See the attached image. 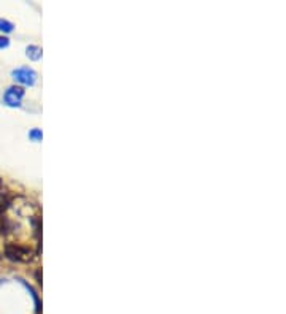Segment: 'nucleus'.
Returning <instances> with one entry per match:
<instances>
[{
	"label": "nucleus",
	"instance_id": "nucleus-1",
	"mask_svg": "<svg viewBox=\"0 0 286 314\" xmlns=\"http://www.w3.org/2000/svg\"><path fill=\"white\" fill-rule=\"evenodd\" d=\"M4 256L11 262L29 263L34 260L35 254L29 246L18 245V243H7L4 248Z\"/></svg>",
	"mask_w": 286,
	"mask_h": 314
},
{
	"label": "nucleus",
	"instance_id": "nucleus-2",
	"mask_svg": "<svg viewBox=\"0 0 286 314\" xmlns=\"http://www.w3.org/2000/svg\"><path fill=\"white\" fill-rule=\"evenodd\" d=\"M11 75H13L16 81L26 84V86H32L37 80V73L29 67H21L18 70H13V73Z\"/></svg>",
	"mask_w": 286,
	"mask_h": 314
},
{
	"label": "nucleus",
	"instance_id": "nucleus-3",
	"mask_svg": "<svg viewBox=\"0 0 286 314\" xmlns=\"http://www.w3.org/2000/svg\"><path fill=\"white\" fill-rule=\"evenodd\" d=\"M24 97V89L21 86H11L10 89L4 94L5 103L10 107H18L21 103V98Z\"/></svg>",
	"mask_w": 286,
	"mask_h": 314
},
{
	"label": "nucleus",
	"instance_id": "nucleus-4",
	"mask_svg": "<svg viewBox=\"0 0 286 314\" xmlns=\"http://www.w3.org/2000/svg\"><path fill=\"white\" fill-rule=\"evenodd\" d=\"M11 232H13V222L5 216H0V235H8Z\"/></svg>",
	"mask_w": 286,
	"mask_h": 314
},
{
	"label": "nucleus",
	"instance_id": "nucleus-5",
	"mask_svg": "<svg viewBox=\"0 0 286 314\" xmlns=\"http://www.w3.org/2000/svg\"><path fill=\"white\" fill-rule=\"evenodd\" d=\"M27 56L32 59V60H39L42 57V49L39 46H29L27 48Z\"/></svg>",
	"mask_w": 286,
	"mask_h": 314
},
{
	"label": "nucleus",
	"instance_id": "nucleus-6",
	"mask_svg": "<svg viewBox=\"0 0 286 314\" xmlns=\"http://www.w3.org/2000/svg\"><path fill=\"white\" fill-rule=\"evenodd\" d=\"M13 29H15V26H13V24H11L10 21L0 18V30H2V32H11Z\"/></svg>",
	"mask_w": 286,
	"mask_h": 314
},
{
	"label": "nucleus",
	"instance_id": "nucleus-7",
	"mask_svg": "<svg viewBox=\"0 0 286 314\" xmlns=\"http://www.w3.org/2000/svg\"><path fill=\"white\" fill-rule=\"evenodd\" d=\"M8 205H10L8 200H0V216H4V213L7 211Z\"/></svg>",
	"mask_w": 286,
	"mask_h": 314
},
{
	"label": "nucleus",
	"instance_id": "nucleus-8",
	"mask_svg": "<svg viewBox=\"0 0 286 314\" xmlns=\"http://www.w3.org/2000/svg\"><path fill=\"white\" fill-rule=\"evenodd\" d=\"M10 45V40L7 39V37H4V35H0V49H4V48H7Z\"/></svg>",
	"mask_w": 286,
	"mask_h": 314
},
{
	"label": "nucleus",
	"instance_id": "nucleus-9",
	"mask_svg": "<svg viewBox=\"0 0 286 314\" xmlns=\"http://www.w3.org/2000/svg\"><path fill=\"white\" fill-rule=\"evenodd\" d=\"M30 138H34V140H40V138H42V132H40V130H32V132H30Z\"/></svg>",
	"mask_w": 286,
	"mask_h": 314
},
{
	"label": "nucleus",
	"instance_id": "nucleus-10",
	"mask_svg": "<svg viewBox=\"0 0 286 314\" xmlns=\"http://www.w3.org/2000/svg\"><path fill=\"white\" fill-rule=\"evenodd\" d=\"M0 194L7 195V189H5V186H4V180L2 178H0Z\"/></svg>",
	"mask_w": 286,
	"mask_h": 314
},
{
	"label": "nucleus",
	"instance_id": "nucleus-11",
	"mask_svg": "<svg viewBox=\"0 0 286 314\" xmlns=\"http://www.w3.org/2000/svg\"><path fill=\"white\" fill-rule=\"evenodd\" d=\"M35 278H37V283H39V284H42V278H40V270H37V273H35Z\"/></svg>",
	"mask_w": 286,
	"mask_h": 314
}]
</instances>
